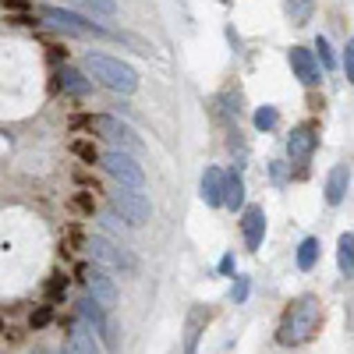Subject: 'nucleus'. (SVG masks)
<instances>
[{
  "label": "nucleus",
  "instance_id": "obj_1",
  "mask_svg": "<svg viewBox=\"0 0 354 354\" xmlns=\"http://www.w3.org/2000/svg\"><path fill=\"white\" fill-rule=\"evenodd\" d=\"M322 326V305L319 298H298V301H290L283 319H280V330H277V340L283 347H298V344H308Z\"/></svg>",
  "mask_w": 354,
  "mask_h": 354
},
{
  "label": "nucleus",
  "instance_id": "obj_2",
  "mask_svg": "<svg viewBox=\"0 0 354 354\" xmlns=\"http://www.w3.org/2000/svg\"><path fill=\"white\" fill-rule=\"evenodd\" d=\"M85 71L93 75L100 85L113 88V93H121V96H131L135 88H138L135 68L121 64L117 57H106V53H85Z\"/></svg>",
  "mask_w": 354,
  "mask_h": 354
},
{
  "label": "nucleus",
  "instance_id": "obj_3",
  "mask_svg": "<svg viewBox=\"0 0 354 354\" xmlns=\"http://www.w3.org/2000/svg\"><path fill=\"white\" fill-rule=\"evenodd\" d=\"M71 128H82V131H93V135H100L106 142H117L121 149H138V138L110 113H82V117L71 121Z\"/></svg>",
  "mask_w": 354,
  "mask_h": 354
},
{
  "label": "nucleus",
  "instance_id": "obj_4",
  "mask_svg": "<svg viewBox=\"0 0 354 354\" xmlns=\"http://www.w3.org/2000/svg\"><path fill=\"white\" fill-rule=\"evenodd\" d=\"M53 28H64V32H71V36H96V39H106L110 32L103 25H96V21H88L85 15H78V11H68V8H43L39 11Z\"/></svg>",
  "mask_w": 354,
  "mask_h": 354
},
{
  "label": "nucleus",
  "instance_id": "obj_5",
  "mask_svg": "<svg viewBox=\"0 0 354 354\" xmlns=\"http://www.w3.org/2000/svg\"><path fill=\"white\" fill-rule=\"evenodd\" d=\"M110 205L117 213H121V220L128 223V227H142L145 220H149V213H153V205H149V198H145L138 188H117V192H110Z\"/></svg>",
  "mask_w": 354,
  "mask_h": 354
},
{
  "label": "nucleus",
  "instance_id": "obj_6",
  "mask_svg": "<svg viewBox=\"0 0 354 354\" xmlns=\"http://www.w3.org/2000/svg\"><path fill=\"white\" fill-rule=\"evenodd\" d=\"M100 167L113 177L117 185H124V188H142V185H145L142 167H138V163L131 160V153H124V149H106L103 160H100Z\"/></svg>",
  "mask_w": 354,
  "mask_h": 354
},
{
  "label": "nucleus",
  "instance_id": "obj_7",
  "mask_svg": "<svg viewBox=\"0 0 354 354\" xmlns=\"http://www.w3.org/2000/svg\"><path fill=\"white\" fill-rule=\"evenodd\" d=\"M78 277H82V283L88 287V294H93L96 301H103L106 308L117 305V287H113V280L100 270V266H82Z\"/></svg>",
  "mask_w": 354,
  "mask_h": 354
},
{
  "label": "nucleus",
  "instance_id": "obj_8",
  "mask_svg": "<svg viewBox=\"0 0 354 354\" xmlns=\"http://www.w3.org/2000/svg\"><path fill=\"white\" fill-rule=\"evenodd\" d=\"M315 145H319V131L312 124H301V128H294L287 135V156L294 163H305L312 153H315Z\"/></svg>",
  "mask_w": 354,
  "mask_h": 354
},
{
  "label": "nucleus",
  "instance_id": "obj_9",
  "mask_svg": "<svg viewBox=\"0 0 354 354\" xmlns=\"http://www.w3.org/2000/svg\"><path fill=\"white\" fill-rule=\"evenodd\" d=\"M287 61L294 68V75H298L305 85H319L322 82V71H319V61H315V53L305 50V46H290L287 50Z\"/></svg>",
  "mask_w": 354,
  "mask_h": 354
},
{
  "label": "nucleus",
  "instance_id": "obj_10",
  "mask_svg": "<svg viewBox=\"0 0 354 354\" xmlns=\"http://www.w3.org/2000/svg\"><path fill=\"white\" fill-rule=\"evenodd\" d=\"M88 252H93V259L100 266H124V270H135V259L124 248H117L113 241H106V238H93L88 241Z\"/></svg>",
  "mask_w": 354,
  "mask_h": 354
},
{
  "label": "nucleus",
  "instance_id": "obj_11",
  "mask_svg": "<svg viewBox=\"0 0 354 354\" xmlns=\"http://www.w3.org/2000/svg\"><path fill=\"white\" fill-rule=\"evenodd\" d=\"M68 354H100V344H96V330L88 326L85 319L71 322V330H68Z\"/></svg>",
  "mask_w": 354,
  "mask_h": 354
},
{
  "label": "nucleus",
  "instance_id": "obj_12",
  "mask_svg": "<svg viewBox=\"0 0 354 354\" xmlns=\"http://www.w3.org/2000/svg\"><path fill=\"white\" fill-rule=\"evenodd\" d=\"M241 230H245V245L252 252H259L262 238H266V213H262V205H248V209L241 213Z\"/></svg>",
  "mask_w": 354,
  "mask_h": 354
},
{
  "label": "nucleus",
  "instance_id": "obj_13",
  "mask_svg": "<svg viewBox=\"0 0 354 354\" xmlns=\"http://www.w3.org/2000/svg\"><path fill=\"white\" fill-rule=\"evenodd\" d=\"M198 195H202L205 205H213V209H216V205H223V198H227V174L220 167H209V170L202 174V192Z\"/></svg>",
  "mask_w": 354,
  "mask_h": 354
},
{
  "label": "nucleus",
  "instance_id": "obj_14",
  "mask_svg": "<svg viewBox=\"0 0 354 354\" xmlns=\"http://www.w3.org/2000/svg\"><path fill=\"white\" fill-rule=\"evenodd\" d=\"M103 308H106V305H103V301H96V298H93V294H88V298H82V301L75 305V312H78V319H85V322H88V326H93L96 333H103V326H106V322H110Z\"/></svg>",
  "mask_w": 354,
  "mask_h": 354
},
{
  "label": "nucleus",
  "instance_id": "obj_15",
  "mask_svg": "<svg viewBox=\"0 0 354 354\" xmlns=\"http://www.w3.org/2000/svg\"><path fill=\"white\" fill-rule=\"evenodd\" d=\"M347 185H351V170H347L344 163L333 167L330 177H326V202H330V205H340L344 195H347Z\"/></svg>",
  "mask_w": 354,
  "mask_h": 354
},
{
  "label": "nucleus",
  "instance_id": "obj_16",
  "mask_svg": "<svg viewBox=\"0 0 354 354\" xmlns=\"http://www.w3.org/2000/svg\"><path fill=\"white\" fill-rule=\"evenodd\" d=\"M209 322V312H205L202 305H195L192 312H188V337H185V354H195V347H198V333H202V326Z\"/></svg>",
  "mask_w": 354,
  "mask_h": 354
},
{
  "label": "nucleus",
  "instance_id": "obj_17",
  "mask_svg": "<svg viewBox=\"0 0 354 354\" xmlns=\"http://www.w3.org/2000/svg\"><path fill=\"white\" fill-rule=\"evenodd\" d=\"M57 85H61L64 93H71V96H88V88H93L88 78H82L75 68H61V71H57Z\"/></svg>",
  "mask_w": 354,
  "mask_h": 354
},
{
  "label": "nucleus",
  "instance_id": "obj_18",
  "mask_svg": "<svg viewBox=\"0 0 354 354\" xmlns=\"http://www.w3.org/2000/svg\"><path fill=\"white\" fill-rule=\"evenodd\" d=\"M337 266L344 277H354V234H340L337 241Z\"/></svg>",
  "mask_w": 354,
  "mask_h": 354
},
{
  "label": "nucleus",
  "instance_id": "obj_19",
  "mask_svg": "<svg viewBox=\"0 0 354 354\" xmlns=\"http://www.w3.org/2000/svg\"><path fill=\"white\" fill-rule=\"evenodd\" d=\"M227 209H245V181H241V174H227V198H223Z\"/></svg>",
  "mask_w": 354,
  "mask_h": 354
},
{
  "label": "nucleus",
  "instance_id": "obj_20",
  "mask_svg": "<svg viewBox=\"0 0 354 354\" xmlns=\"http://www.w3.org/2000/svg\"><path fill=\"white\" fill-rule=\"evenodd\" d=\"M315 262H319V238H305V241L298 245V270L308 273Z\"/></svg>",
  "mask_w": 354,
  "mask_h": 354
},
{
  "label": "nucleus",
  "instance_id": "obj_21",
  "mask_svg": "<svg viewBox=\"0 0 354 354\" xmlns=\"http://www.w3.org/2000/svg\"><path fill=\"white\" fill-rule=\"evenodd\" d=\"M71 153H75L78 160H85V163H100V160H103V153H100L88 138H75V142H71Z\"/></svg>",
  "mask_w": 354,
  "mask_h": 354
},
{
  "label": "nucleus",
  "instance_id": "obj_22",
  "mask_svg": "<svg viewBox=\"0 0 354 354\" xmlns=\"http://www.w3.org/2000/svg\"><path fill=\"white\" fill-rule=\"evenodd\" d=\"M287 11H290L294 25H305L308 15H312V0H287Z\"/></svg>",
  "mask_w": 354,
  "mask_h": 354
},
{
  "label": "nucleus",
  "instance_id": "obj_23",
  "mask_svg": "<svg viewBox=\"0 0 354 354\" xmlns=\"http://www.w3.org/2000/svg\"><path fill=\"white\" fill-rule=\"evenodd\" d=\"M277 121H280V113H277L273 106H259V110H255V128H259V131L277 128Z\"/></svg>",
  "mask_w": 354,
  "mask_h": 354
},
{
  "label": "nucleus",
  "instance_id": "obj_24",
  "mask_svg": "<svg viewBox=\"0 0 354 354\" xmlns=\"http://www.w3.org/2000/svg\"><path fill=\"white\" fill-rule=\"evenodd\" d=\"M68 294V280L64 277H53L50 283H46V301H61Z\"/></svg>",
  "mask_w": 354,
  "mask_h": 354
},
{
  "label": "nucleus",
  "instance_id": "obj_25",
  "mask_svg": "<svg viewBox=\"0 0 354 354\" xmlns=\"http://www.w3.org/2000/svg\"><path fill=\"white\" fill-rule=\"evenodd\" d=\"M315 50H319V61H322V68H326V71H330V68H337V57H333V50H330V43H326V39H322V36L315 39Z\"/></svg>",
  "mask_w": 354,
  "mask_h": 354
},
{
  "label": "nucleus",
  "instance_id": "obj_26",
  "mask_svg": "<svg viewBox=\"0 0 354 354\" xmlns=\"http://www.w3.org/2000/svg\"><path fill=\"white\" fill-rule=\"evenodd\" d=\"M117 333H121V330H117V322L110 319L106 326H103V344H106L110 351H117V344H121V337H117Z\"/></svg>",
  "mask_w": 354,
  "mask_h": 354
},
{
  "label": "nucleus",
  "instance_id": "obj_27",
  "mask_svg": "<svg viewBox=\"0 0 354 354\" xmlns=\"http://www.w3.org/2000/svg\"><path fill=\"white\" fill-rule=\"evenodd\" d=\"M248 290H252L248 277H238V283H234V305H245L248 301Z\"/></svg>",
  "mask_w": 354,
  "mask_h": 354
},
{
  "label": "nucleus",
  "instance_id": "obj_28",
  "mask_svg": "<svg viewBox=\"0 0 354 354\" xmlns=\"http://www.w3.org/2000/svg\"><path fill=\"white\" fill-rule=\"evenodd\" d=\"M71 209H78V213H93V209H96V202L88 198V195H75V202H71Z\"/></svg>",
  "mask_w": 354,
  "mask_h": 354
},
{
  "label": "nucleus",
  "instance_id": "obj_29",
  "mask_svg": "<svg viewBox=\"0 0 354 354\" xmlns=\"http://www.w3.org/2000/svg\"><path fill=\"white\" fill-rule=\"evenodd\" d=\"M344 68H347V82H354V39L347 43V53H344Z\"/></svg>",
  "mask_w": 354,
  "mask_h": 354
},
{
  "label": "nucleus",
  "instance_id": "obj_30",
  "mask_svg": "<svg viewBox=\"0 0 354 354\" xmlns=\"http://www.w3.org/2000/svg\"><path fill=\"white\" fill-rule=\"evenodd\" d=\"M46 322H50V305H46V308H39V312L32 315V326H46Z\"/></svg>",
  "mask_w": 354,
  "mask_h": 354
},
{
  "label": "nucleus",
  "instance_id": "obj_31",
  "mask_svg": "<svg viewBox=\"0 0 354 354\" xmlns=\"http://www.w3.org/2000/svg\"><path fill=\"white\" fill-rule=\"evenodd\" d=\"M220 273H234V255H223L220 259Z\"/></svg>",
  "mask_w": 354,
  "mask_h": 354
}]
</instances>
